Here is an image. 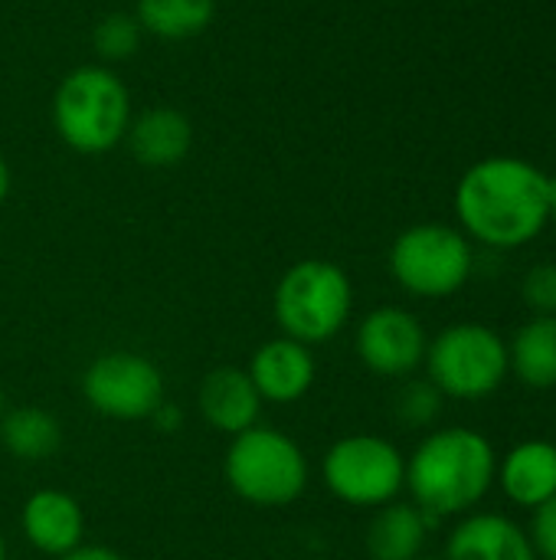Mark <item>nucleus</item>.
<instances>
[{"instance_id": "9b49d317", "label": "nucleus", "mask_w": 556, "mask_h": 560, "mask_svg": "<svg viewBox=\"0 0 556 560\" xmlns=\"http://www.w3.org/2000/svg\"><path fill=\"white\" fill-rule=\"evenodd\" d=\"M246 374L252 377L262 404H295L315 387L318 364L308 345L282 335L256 348Z\"/></svg>"}, {"instance_id": "2eb2a0df", "label": "nucleus", "mask_w": 556, "mask_h": 560, "mask_svg": "<svg viewBox=\"0 0 556 560\" xmlns=\"http://www.w3.org/2000/svg\"><path fill=\"white\" fill-rule=\"evenodd\" d=\"M446 560H537L528 532L505 515H469L449 535Z\"/></svg>"}, {"instance_id": "c756f323", "label": "nucleus", "mask_w": 556, "mask_h": 560, "mask_svg": "<svg viewBox=\"0 0 556 560\" xmlns=\"http://www.w3.org/2000/svg\"><path fill=\"white\" fill-rule=\"evenodd\" d=\"M0 417H3V387H0Z\"/></svg>"}, {"instance_id": "9d476101", "label": "nucleus", "mask_w": 556, "mask_h": 560, "mask_svg": "<svg viewBox=\"0 0 556 560\" xmlns=\"http://www.w3.org/2000/svg\"><path fill=\"white\" fill-rule=\"evenodd\" d=\"M354 348L367 371L380 377H406L426 361L429 341L413 312L383 305L360 318Z\"/></svg>"}, {"instance_id": "4be33fe9", "label": "nucleus", "mask_w": 556, "mask_h": 560, "mask_svg": "<svg viewBox=\"0 0 556 560\" xmlns=\"http://www.w3.org/2000/svg\"><path fill=\"white\" fill-rule=\"evenodd\" d=\"M442 410V394L433 381H410L397 394V417L406 427H429Z\"/></svg>"}, {"instance_id": "a878e982", "label": "nucleus", "mask_w": 556, "mask_h": 560, "mask_svg": "<svg viewBox=\"0 0 556 560\" xmlns=\"http://www.w3.org/2000/svg\"><path fill=\"white\" fill-rule=\"evenodd\" d=\"M151 420H154L164 433H174V430H177V423H180V410H177L174 404H167V400H164V404L154 410V417H151Z\"/></svg>"}, {"instance_id": "39448f33", "label": "nucleus", "mask_w": 556, "mask_h": 560, "mask_svg": "<svg viewBox=\"0 0 556 560\" xmlns=\"http://www.w3.org/2000/svg\"><path fill=\"white\" fill-rule=\"evenodd\" d=\"M223 476L242 502L282 509L308 489V456L288 433L256 423L229 440Z\"/></svg>"}, {"instance_id": "f3484780", "label": "nucleus", "mask_w": 556, "mask_h": 560, "mask_svg": "<svg viewBox=\"0 0 556 560\" xmlns=\"http://www.w3.org/2000/svg\"><path fill=\"white\" fill-rule=\"evenodd\" d=\"M433 525L436 518L426 515L419 505L390 502L374 515L367 528V551L374 560H416L423 555Z\"/></svg>"}, {"instance_id": "393cba45", "label": "nucleus", "mask_w": 556, "mask_h": 560, "mask_svg": "<svg viewBox=\"0 0 556 560\" xmlns=\"http://www.w3.org/2000/svg\"><path fill=\"white\" fill-rule=\"evenodd\" d=\"M59 560H125L118 551L105 548V545H79L75 551L62 555Z\"/></svg>"}, {"instance_id": "aec40b11", "label": "nucleus", "mask_w": 556, "mask_h": 560, "mask_svg": "<svg viewBox=\"0 0 556 560\" xmlns=\"http://www.w3.org/2000/svg\"><path fill=\"white\" fill-rule=\"evenodd\" d=\"M216 16V0H138V26L164 43H180L200 36Z\"/></svg>"}, {"instance_id": "cd10ccee", "label": "nucleus", "mask_w": 556, "mask_h": 560, "mask_svg": "<svg viewBox=\"0 0 556 560\" xmlns=\"http://www.w3.org/2000/svg\"><path fill=\"white\" fill-rule=\"evenodd\" d=\"M551 223L556 226V177H551Z\"/></svg>"}, {"instance_id": "dca6fc26", "label": "nucleus", "mask_w": 556, "mask_h": 560, "mask_svg": "<svg viewBox=\"0 0 556 560\" xmlns=\"http://www.w3.org/2000/svg\"><path fill=\"white\" fill-rule=\"evenodd\" d=\"M501 492L521 509H541L556 495V446L547 440L518 443L498 466Z\"/></svg>"}, {"instance_id": "423d86ee", "label": "nucleus", "mask_w": 556, "mask_h": 560, "mask_svg": "<svg viewBox=\"0 0 556 560\" xmlns=\"http://www.w3.org/2000/svg\"><path fill=\"white\" fill-rule=\"evenodd\" d=\"M475 272L472 240L449 223L406 226L390 246V276L416 299L456 295Z\"/></svg>"}, {"instance_id": "ddd939ff", "label": "nucleus", "mask_w": 556, "mask_h": 560, "mask_svg": "<svg viewBox=\"0 0 556 560\" xmlns=\"http://www.w3.org/2000/svg\"><path fill=\"white\" fill-rule=\"evenodd\" d=\"M197 407L206 427L226 433L229 440L252 430L262 417V397L242 368H216L203 377Z\"/></svg>"}, {"instance_id": "7ed1b4c3", "label": "nucleus", "mask_w": 556, "mask_h": 560, "mask_svg": "<svg viewBox=\"0 0 556 560\" xmlns=\"http://www.w3.org/2000/svg\"><path fill=\"white\" fill-rule=\"evenodd\" d=\"M131 118V92L105 62L69 69L52 92V128L75 154H108L125 141Z\"/></svg>"}, {"instance_id": "20e7f679", "label": "nucleus", "mask_w": 556, "mask_h": 560, "mask_svg": "<svg viewBox=\"0 0 556 560\" xmlns=\"http://www.w3.org/2000/svg\"><path fill=\"white\" fill-rule=\"evenodd\" d=\"M351 308V276L331 259H301L288 266L272 295V312L282 335L308 348L331 341L347 325Z\"/></svg>"}, {"instance_id": "bb28decb", "label": "nucleus", "mask_w": 556, "mask_h": 560, "mask_svg": "<svg viewBox=\"0 0 556 560\" xmlns=\"http://www.w3.org/2000/svg\"><path fill=\"white\" fill-rule=\"evenodd\" d=\"M7 194H10V164H7L3 154H0V207H3V200H7Z\"/></svg>"}, {"instance_id": "6ab92c4d", "label": "nucleus", "mask_w": 556, "mask_h": 560, "mask_svg": "<svg viewBox=\"0 0 556 560\" xmlns=\"http://www.w3.org/2000/svg\"><path fill=\"white\" fill-rule=\"evenodd\" d=\"M0 443L20 463H43L62 443L59 420L43 407H16L0 417Z\"/></svg>"}, {"instance_id": "1a4fd4ad", "label": "nucleus", "mask_w": 556, "mask_h": 560, "mask_svg": "<svg viewBox=\"0 0 556 560\" xmlns=\"http://www.w3.org/2000/svg\"><path fill=\"white\" fill-rule=\"evenodd\" d=\"M85 404L108 420H151L164 404V377L154 361L134 351L98 354L82 374Z\"/></svg>"}, {"instance_id": "6e6552de", "label": "nucleus", "mask_w": 556, "mask_h": 560, "mask_svg": "<svg viewBox=\"0 0 556 560\" xmlns=\"http://www.w3.org/2000/svg\"><path fill=\"white\" fill-rule=\"evenodd\" d=\"M321 479L328 492L344 505L383 509L406 489V459L390 440L354 433L324 453Z\"/></svg>"}, {"instance_id": "7c9ffc66", "label": "nucleus", "mask_w": 556, "mask_h": 560, "mask_svg": "<svg viewBox=\"0 0 556 560\" xmlns=\"http://www.w3.org/2000/svg\"><path fill=\"white\" fill-rule=\"evenodd\" d=\"M416 560H436V558H416Z\"/></svg>"}, {"instance_id": "f257e3e1", "label": "nucleus", "mask_w": 556, "mask_h": 560, "mask_svg": "<svg viewBox=\"0 0 556 560\" xmlns=\"http://www.w3.org/2000/svg\"><path fill=\"white\" fill-rule=\"evenodd\" d=\"M456 217L482 246H528L551 226V174L511 154L475 161L456 184Z\"/></svg>"}, {"instance_id": "a211bd4d", "label": "nucleus", "mask_w": 556, "mask_h": 560, "mask_svg": "<svg viewBox=\"0 0 556 560\" xmlns=\"http://www.w3.org/2000/svg\"><path fill=\"white\" fill-rule=\"evenodd\" d=\"M508 364L518 374L521 384L534 390L556 387V318L554 315H534L521 331L514 335L508 348Z\"/></svg>"}, {"instance_id": "412c9836", "label": "nucleus", "mask_w": 556, "mask_h": 560, "mask_svg": "<svg viewBox=\"0 0 556 560\" xmlns=\"http://www.w3.org/2000/svg\"><path fill=\"white\" fill-rule=\"evenodd\" d=\"M141 36H144V30L138 26L134 13H108L105 20L95 23L92 46H95L98 59L105 66H111V62L131 59L141 46Z\"/></svg>"}, {"instance_id": "4468645a", "label": "nucleus", "mask_w": 556, "mask_h": 560, "mask_svg": "<svg viewBox=\"0 0 556 560\" xmlns=\"http://www.w3.org/2000/svg\"><path fill=\"white\" fill-rule=\"evenodd\" d=\"M125 144L144 167H174L193 148V125L180 108L154 105L131 118Z\"/></svg>"}, {"instance_id": "b1692460", "label": "nucleus", "mask_w": 556, "mask_h": 560, "mask_svg": "<svg viewBox=\"0 0 556 560\" xmlns=\"http://www.w3.org/2000/svg\"><path fill=\"white\" fill-rule=\"evenodd\" d=\"M531 545L537 560H556V495L551 502H544L541 509H534V522H531Z\"/></svg>"}, {"instance_id": "f8f14e48", "label": "nucleus", "mask_w": 556, "mask_h": 560, "mask_svg": "<svg viewBox=\"0 0 556 560\" xmlns=\"http://www.w3.org/2000/svg\"><path fill=\"white\" fill-rule=\"evenodd\" d=\"M23 538L46 558H62L75 551L85 538V515L82 505L59 489H39L23 502L20 512Z\"/></svg>"}, {"instance_id": "c85d7f7f", "label": "nucleus", "mask_w": 556, "mask_h": 560, "mask_svg": "<svg viewBox=\"0 0 556 560\" xmlns=\"http://www.w3.org/2000/svg\"><path fill=\"white\" fill-rule=\"evenodd\" d=\"M0 560H7V545H3V535H0Z\"/></svg>"}, {"instance_id": "5701e85b", "label": "nucleus", "mask_w": 556, "mask_h": 560, "mask_svg": "<svg viewBox=\"0 0 556 560\" xmlns=\"http://www.w3.org/2000/svg\"><path fill=\"white\" fill-rule=\"evenodd\" d=\"M521 295L534 315H554L556 318V262L531 266L521 282Z\"/></svg>"}, {"instance_id": "0eeeda50", "label": "nucleus", "mask_w": 556, "mask_h": 560, "mask_svg": "<svg viewBox=\"0 0 556 560\" xmlns=\"http://www.w3.org/2000/svg\"><path fill=\"white\" fill-rule=\"evenodd\" d=\"M426 371L442 397L482 400L495 394L511 371L508 345L482 322H459L429 341Z\"/></svg>"}, {"instance_id": "f03ea898", "label": "nucleus", "mask_w": 556, "mask_h": 560, "mask_svg": "<svg viewBox=\"0 0 556 560\" xmlns=\"http://www.w3.org/2000/svg\"><path fill=\"white\" fill-rule=\"evenodd\" d=\"M498 472L492 443L469 427L429 433L406 459V489L426 515L449 518L475 509Z\"/></svg>"}]
</instances>
